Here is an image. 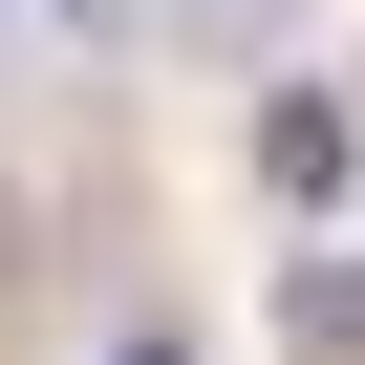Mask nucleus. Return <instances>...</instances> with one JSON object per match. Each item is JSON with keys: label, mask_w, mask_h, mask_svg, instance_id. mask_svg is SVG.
<instances>
[{"label": "nucleus", "mask_w": 365, "mask_h": 365, "mask_svg": "<svg viewBox=\"0 0 365 365\" xmlns=\"http://www.w3.org/2000/svg\"><path fill=\"white\" fill-rule=\"evenodd\" d=\"M344 150H365V129H344L322 86H279V108H258V194H301V215H322V194H344Z\"/></svg>", "instance_id": "1"}, {"label": "nucleus", "mask_w": 365, "mask_h": 365, "mask_svg": "<svg viewBox=\"0 0 365 365\" xmlns=\"http://www.w3.org/2000/svg\"><path fill=\"white\" fill-rule=\"evenodd\" d=\"M279 344L301 365H365V258H279Z\"/></svg>", "instance_id": "2"}, {"label": "nucleus", "mask_w": 365, "mask_h": 365, "mask_svg": "<svg viewBox=\"0 0 365 365\" xmlns=\"http://www.w3.org/2000/svg\"><path fill=\"white\" fill-rule=\"evenodd\" d=\"M43 301V215H22V172H0V322Z\"/></svg>", "instance_id": "3"}, {"label": "nucleus", "mask_w": 365, "mask_h": 365, "mask_svg": "<svg viewBox=\"0 0 365 365\" xmlns=\"http://www.w3.org/2000/svg\"><path fill=\"white\" fill-rule=\"evenodd\" d=\"M108 365H194V344H172V322H150V344H108Z\"/></svg>", "instance_id": "4"}]
</instances>
